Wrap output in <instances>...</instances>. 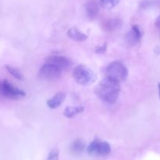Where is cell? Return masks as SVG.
<instances>
[{"mask_svg":"<svg viewBox=\"0 0 160 160\" xmlns=\"http://www.w3.org/2000/svg\"><path fill=\"white\" fill-rule=\"evenodd\" d=\"M95 92L102 100L112 104L115 103L119 98L120 83L112 78L106 77L98 84Z\"/></svg>","mask_w":160,"mask_h":160,"instance_id":"obj_1","label":"cell"},{"mask_svg":"<svg viewBox=\"0 0 160 160\" xmlns=\"http://www.w3.org/2000/svg\"><path fill=\"white\" fill-rule=\"evenodd\" d=\"M73 78L78 84L89 86L96 80V75L92 70L84 65H78L73 68Z\"/></svg>","mask_w":160,"mask_h":160,"instance_id":"obj_2","label":"cell"},{"mask_svg":"<svg viewBox=\"0 0 160 160\" xmlns=\"http://www.w3.org/2000/svg\"><path fill=\"white\" fill-rule=\"evenodd\" d=\"M106 77L117 81L118 82L126 81L128 76V70L124 63L120 61H114L107 67Z\"/></svg>","mask_w":160,"mask_h":160,"instance_id":"obj_3","label":"cell"},{"mask_svg":"<svg viewBox=\"0 0 160 160\" xmlns=\"http://www.w3.org/2000/svg\"><path fill=\"white\" fill-rule=\"evenodd\" d=\"M0 96L17 100L24 97L25 92L12 85L7 80H4L0 82Z\"/></svg>","mask_w":160,"mask_h":160,"instance_id":"obj_4","label":"cell"},{"mask_svg":"<svg viewBox=\"0 0 160 160\" xmlns=\"http://www.w3.org/2000/svg\"><path fill=\"white\" fill-rule=\"evenodd\" d=\"M87 152L92 156H108L111 152V147L107 142L95 139L87 148Z\"/></svg>","mask_w":160,"mask_h":160,"instance_id":"obj_5","label":"cell"},{"mask_svg":"<svg viewBox=\"0 0 160 160\" xmlns=\"http://www.w3.org/2000/svg\"><path fill=\"white\" fill-rule=\"evenodd\" d=\"M62 70L50 62H45V63L41 67L39 70V77L44 80H56L62 73Z\"/></svg>","mask_w":160,"mask_h":160,"instance_id":"obj_6","label":"cell"},{"mask_svg":"<svg viewBox=\"0 0 160 160\" xmlns=\"http://www.w3.org/2000/svg\"><path fill=\"white\" fill-rule=\"evenodd\" d=\"M46 62L53 64L62 71H64V70L70 68V65H71V62L68 58L62 56H58V55H54V56L48 57L46 59Z\"/></svg>","mask_w":160,"mask_h":160,"instance_id":"obj_7","label":"cell"},{"mask_svg":"<svg viewBox=\"0 0 160 160\" xmlns=\"http://www.w3.org/2000/svg\"><path fill=\"white\" fill-rule=\"evenodd\" d=\"M142 37V33L138 25H134L125 35V41L130 45H134L138 43Z\"/></svg>","mask_w":160,"mask_h":160,"instance_id":"obj_8","label":"cell"},{"mask_svg":"<svg viewBox=\"0 0 160 160\" xmlns=\"http://www.w3.org/2000/svg\"><path fill=\"white\" fill-rule=\"evenodd\" d=\"M66 98V94L63 92H58L56 95H53L52 98L47 100V106L51 109H57L59 108Z\"/></svg>","mask_w":160,"mask_h":160,"instance_id":"obj_9","label":"cell"},{"mask_svg":"<svg viewBox=\"0 0 160 160\" xmlns=\"http://www.w3.org/2000/svg\"><path fill=\"white\" fill-rule=\"evenodd\" d=\"M67 36L70 38L72 40L75 41V42H84L88 38L87 34H84L81 32L80 30H78L77 28H70L67 31Z\"/></svg>","mask_w":160,"mask_h":160,"instance_id":"obj_10","label":"cell"},{"mask_svg":"<svg viewBox=\"0 0 160 160\" xmlns=\"http://www.w3.org/2000/svg\"><path fill=\"white\" fill-rule=\"evenodd\" d=\"M86 148V144L83 139H77L74 142L72 143L71 146H70V152L72 155L74 156H78V155L81 154L85 150Z\"/></svg>","mask_w":160,"mask_h":160,"instance_id":"obj_11","label":"cell"},{"mask_svg":"<svg viewBox=\"0 0 160 160\" xmlns=\"http://www.w3.org/2000/svg\"><path fill=\"white\" fill-rule=\"evenodd\" d=\"M85 9L87 16L90 19H95L98 16V12H99L98 3L94 0H91L86 3Z\"/></svg>","mask_w":160,"mask_h":160,"instance_id":"obj_12","label":"cell"},{"mask_svg":"<svg viewBox=\"0 0 160 160\" xmlns=\"http://www.w3.org/2000/svg\"><path fill=\"white\" fill-rule=\"evenodd\" d=\"M84 108L83 106H67L64 109L63 115L67 118H73L84 112Z\"/></svg>","mask_w":160,"mask_h":160,"instance_id":"obj_13","label":"cell"},{"mask_svg":"<svg viewBox=\"0 0 160 160\" xmlns=\"http://www.w3.org/2000/svg\"><path fill=\"white\" fill-rule=\"evenodd\" d=\"M104 29L107 30L109 31H112L118 28L121 25L120 20H117V19H111L104 22Z\"/></svg>","mask_w":160,"mask_h":160,"instance_id":"obj_14","label":"cell"},{"mask_svg":"<svg viewBox=\"0 0 160 160\" xmlns=\"http://www.w3.org/2000/svg\"><path fill=\"white\" fill-rule=\"evenodd\" d=\"M120 0H100L99 4L102 8L106 9H111L119 4Z\"/></svg>","mask_w":160,"mask_h":160,"instance_id":"obj_15","label":"cell"},{"mask_svg":"<svg viewBox=\"0 0 160 160\" xmlns=\"http://www.w3.org/2000/svg\"><path fill=\"white\" fill-rule=\"evenodd\" d=\"M6 70H7V71L9 72L12 77H14L16 79L20 80V81H22V80H23V74H22L21 72H20L18 69L16 68V67H10V66H8V65L6 66Z\"/></svg>","mask_w":160,"mask_h":160,"instance_id":"obj_16","label":"cell"},{"mask_svg":"<svg viewBox=\"0 0 160 160\" xmlns=\"http://www.w3.org/2000/svg\"><path fill=\"white\" fill-rule=\"evenodd\" d=\"M59 152L58 148H52L48 153L47 160H59Z\"/></svg>","mask_w":160,"mask_h":160,"instance_id":"obj_17","label":"cell"},{"mask_svg":"<svg viewBox=\"0 0 160 160\" xmlns=\"http://www.w3.org/2000/svg\"><path fill=\"white\" fill-rule=\"evenodd\" d=\"M106 48H107V44L104 43L102 45H101V46L98 47V48L96 49V53H103L106 52Z\"/></svg>","mask_w":160,"mask_h":160,"instance_id":"obj_18","label":"cell"},{"mask_svg":"<svg viewBox=\"0 0 160 160\" xmlns=\"http://www.w3.org/2000/svg\"><path fill=\"white\" fill-rule=\"evenodd\" d=\"M156 26L158 27V28H160V16L159 17H157V19H156Z\"/></svg>","mask_w":160,"mask_h":160,"instance_id":"obj_19","label":"cell"},{"mask_svg":"<svg viewBox=\"0 0 160 160\" xmlns=\"http://www.w3.org/2000/svg\"><path fill=\"white\" fill-rule=\"evenodd\" d=\"M159 97H160V82L159 83Z\"/></svg>","mask_w":160,"mask_h":160,"instance_id":"obj_20","label":"cell"}]
</instances>
